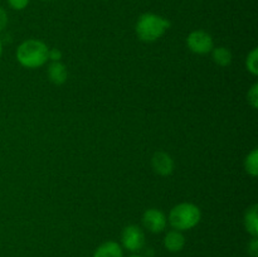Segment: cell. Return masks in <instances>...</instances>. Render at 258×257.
Masks as SVG:
<instances>
[{"label": "cell", "mask_w": 258, "mask_h": 257, "mask_svg": "<svg viewBox=\"0 0 258 257\" xmlns=\"http://www.w3.org/2000/svg\"><path fill=\"white\" fill-rule=\"evenodd\" d=\"M201 209L193 203H180L174 207L169 214L170 226L176 231H188L201 222Z\"/></svg>", "instance_id": "cell-3"}, {"label": "cell", "mask_w": 258, "mask_h": 257, "mask_svg": "<svg viewBox=\"0 0 258 257\" xmlns=\"http://www.w3.org/2000/svg\"><path fill=\"white\" fill-rule=\"evenodd\" d=\"M130 257H143V256H139V254H133V256H130Z\"/></svg>", "instance_id": "cell-21"}, {"label": "cell", "mask_w": 258, "mask_h": 257, "mask_svg": "<svg viewBox=\"0 0 258 257\" xmlns=\"http://www.w3.org/2000/svg\"><path fill=\"white\" fill-rule=\"evenodd\" d=\"M248 253L251 254L252 257L258 256V238L257 237H253L251 239V242L248 243Z\"/></svg>", "instance_id": "cell-17"}, {"label": "cell", "mask_w": 258, "mask_h": 257, "mask_svg": "<svg viewBox=\"0 0 258 257\" xmlns=\"http://www.w3.org/2000/svg\"><path fill=\"white\" fill-rule=\"evenodd\" d=\"M48 77L50 82L60 86L67 81V70L66 66L60 62H52L48 67Z\"/></svg>", "instance_id": "cell-10"}, {"label": "cell", "mask_w": 258, "mask_h": 257, "mask_svg": "<svg viewBox=\"0 0 258 257\" xmlns=\"http://www.w3.org/2000/svg\"><path fill=\"white\" fill-rule=\"evenodd\" d=\"M8 4L14 10H23L29 4V0H8Z\"/></svg>", "instance_id": "cell-16"}, {"label": "cell", "mask_w": 258, "mask_h": 257, "mask_svg": "<svg viewBox=\"0 0 258 257\" xmlns=\"http://www.w3.org/2000/svg\"><path fill=\"white\" fill-rule=\"evenodd\" d=\"M213 60L221 67H228L232 63V53L224 47H218L213 49Z\"/></svg>", "instance_id": "cell-12"}, {"label": "cell", "mask_w": 258, "mask_h": 257, "mask_svg": "<svg viewBox=\"0 0 258 257\" xmlns=\"http://www.w3.org/2000/svg\"><path fill=\"white\" fill-rule=\"evenodd\" d=\"M48 50L49 48L42 40L28 39L18 47L17 59L25 68L42 67L48 60Z\"/></svg>", "instance_id": "cell-1"}, {"label": "cell", "mask_w": 258, "mask_h": 257, "mask_svg": "<svg viewBox=\"0 0 258 257\" xmlns=\"http://www.w3.org/2000/svg\"><path fill=\"white\" fill-rule=\"evenodd\" d=\"M244 169L252 176L258 175V150L253 149L244 160Z\"/></svg>", "instance_id": "cell-13"}, {"label": "cell", "mask_w": 258, "mask_h": 257, "mask_svg": "<svg viewBox=\"0 0 258 257\" xmlns=\"http://www.w3.org/2000/svg\"><path fill=\"white\" fill-rule=\"evenodd\" d=\"M185 246V237L183 236L180 231H176V229H173V231L168 232L164 237V247L168 249L169 252H180L181 249Z\"/></svg>", "instance_id": "cell-8"}, {"label": "cell", "mask_w": 258, "mask_h": 257, "mask_svg": "<svg viewBox=\"0 0 258 257\" xmlns=\"http://www.w3.org/2000/svg\"><path fill=\"white\" fill-rule=\"evenodd\" d=\"M121 242H122L123 248L130 252H139L143 249L145 244V234L144 231L139 226L130 224L125 227L121 234Z\"/></svg>", "instance_id": "cell-4"}, {"label": "cell", "mask_w": 258, "mask_h": 257, "mask_svg": "<svg viewBox=\"0 0 258 257\" xmlns=\"http://www.w3.org/2000/svg\"><path fill=\"white\" fill-rule=\"evenodd\" d=\"M92 257H123L122 247L115 241L103 242L97 247Z\"/></svg>", "instance_id": "cell-9"}, {"label": "cell", "mask_w": 258, "mask_h": 257, "mask_svg": "<svg viewBox=\"0 0 258 257\" xmlns=\"http://www.w3.org/2000/svg\"><path fill=\"white\" fill-rule=\"evenodd\" d=\"M170 27V22L165 18L154 13H145L139 18L136 23V34L143 42H155L164 35L166 29Z\"/></svg>", "instance_id": "cell-2"}, {"label": "cell", "mask_w": 258, "mask_h": 257, "mask_svg": "<svg viewBox=\"0 0 258 257\" xmlns=\"http://www.w3.org/2000/svg\"><path fill=\"white\" fill-rule=\"evenodd\" d=\"M246 67H247V70H248L253 76L258 75V50H257V48H254L253 50H251V52H249V54L247 55Z\"/></svg>", "instance_id": "cell-14"}, {"label": "cell", "mask_w": 258, "mask_h": 257, "mask_svg": "<svg viewBox=\"0 0 258 257\" xmlns=\"http://www.w3.org/2000/svg\"><path fill=\"white\" fill-rule=\"evenodd\" d=\"M154 171L161 176H168L174 170V160L165 151H156L151 159Z\"/></svg>", "instance_id": "cell-7"}, {"label": "cell", "mask_w": 258, "mask_h": 257, "mask_svg": "<svg viewBox=\"0 0 258 257\" xmlns=\"http://www.w3.org/2000/svg\"><path fill=\"white\" fill-rule=\"evenodd\" d=\"M166 216L155 208L148 209L143 216V224L151 233H160L166 227Z\"/></svg>", "instance_id": "cell-6"}, {"label": "cell", "mask_w": 258, "mask_h": 257, "mask_svg": "<svg viewBox=\"0 0 258 257\" xmlns=\"http://www.w3.org/2000/svg\"><path fill=\"white\" fill-rule=\"evenodd\" d=\"M247 98H248L249 105L253 108L258 107V83H254L251 87V90L248 91V95H247Z\"/></svg>", "instance_id": "cell-15"}, {"label": "cell", "mask_w": 258, "mask_h": 257, "mask_svg": "<svg viewBox=\"0 0 258 257\" xmlns=\"http://www.w3.org/2000/svg\"><path fill=\"white\" fill-rule=\"evenodd\" d=\"M3 53V45H2V42H0V55H2Z\"/></svg>", "instance_id": "cell-20"}, {"label": "cell", "mask_w": 258, "mask_h": 257, "mask_svg": "<svg viewBox=\"0 0 258 257\" xmlns=\"http://www.w3.org/2000/svg\"><path fill=\"white\" fill-rule=\"evenodd\" d=\"M188 48L197 54H207L213 50V39L204 30H194L186 38Z\"/></svg>", "instance_id": "cell-5"}, {"label": "cell", "mask_w": 258, "mask_h": 257, "mask_svg": "<svg viewBox=\"0 0 258 257\" xmlns=\"http://www.w3.org/2000/svg\"><path fill=\"white\" fill-rule=\"evenodd\" d=\"M244 227L252 237L258 236V206L253 204L244 214Z\"/></svg>", "instance_id": "cell-11"}, {"label": "cell", "mask_w": 258, "mask_h": 257, "mask_svg": "<svg viewBox=\"0 0 258 257\" xmlns=\"http://www.w3.org/2000/svg\"><path fill=\"white\" fill-rule=\"evenodd\" d=\"M8 24V14L3 8H0V32L4 30V28Z\"/></svg>", "instance_id": "cell-19"}, {"label": "cell", "mask_w": 258, "mask_h": 257, "mask_svg": "<svg viewBox=\"0 0 258 257\" xmlns=\"http://www.w3.org/2000/svg\"><path fill=\"white\" fill-rule=\"evenodd\" d=\"M45 2H47V0H45Z\"/></svg>", "instance_id": "cell-22"}, {"label": "cell", "mask_w": 258, "mask_h": 257, "mask_svg": "<svg viewBox=\"0 0 258 257\" xmlns=\"http://www.w3.org/2000/svg\"><path fill=\"white\" fill-rule=\"evenodd\" d=\"M62 58V53L59 49H49L48 50V59H52L53 62H59V59Z\"/></svg>", "instance_id": "cell-18"}]
</instances>
